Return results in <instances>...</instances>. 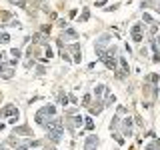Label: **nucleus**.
<instances>
[{
  "mask_svg": "<svg viewBox=\"0 0 160 150\" xmlns=\"http://www.w3.org/2000/svg\"><path fill=\"white\" fill-rule=\"evenodd\" d=\"M70 50H72V54H74V62H80V58H82V50H80V46L78 44H72Z\"/></svg>",
  "mask_w": 160,
  "mask_h": 150,
  "instance_id": "9d476101",
  "label": "nucleus"
},
{
  "mask_svg": "<svg viewBox=\"0 0 160 150\" xmlns=\"http://www.w3.org/2000/svg\"><path fill=\"white\" fill-rule=\"evenodd\" d=\"M10 54H12L14 60H20V50L18 48H12V52H10Z\"/></svg>",
  "mask_w": 160,
  "mask_h": 150,
  "instance_id": "a211bd4d",
  "label": "nucleus"
},
{
  "mask_svg": "<svg viewBox=\"0 0 160 150\" xmlns=\"http://www.w3.org/2000/svg\"><path fill=\"white\" fill-rule=\"evenodd\" d=\"M0 74H2L4 78H12L14 72L10 70V66H6V64H0Z\"/></svg>",
  "mask_w": 160,
  "mask_h": 150,
  "instance_id": "9b49d317",
  "label": "nucleus"
},
{
  "mask_svg": "<svg viewBox=\"0 0 160 150\" xmlns=\"http://www.w3.org/2000/svg\"><path fill=\"white\" fill-rule=\"evenodd\" d=\"M88 16H90V12H88V10H84V12H82V16H80V22H84V20H88Z\"/></svg>",
  "mask_w": 160,
  "mask_h": 150,
  "instance_id": "aec40b11",
  "label": "nucleus"
},
{
  "mask_svg": "<svg viewBox=\"0 0 160 150\" xmlns=\"http://www.w3.org/2000/svg\"><path fill=\"white\" fill-rule=\"evenodd\" d=\"M0 116H2V118H6V116L18 118V108L14 106V104H8V106H4L2 110H0Z\"/></svg>",
  "mask_w": 160,
  "mask_h": 150,
  "instance_id": "39448f33",
  "label": "nucleus"
},
{
  "mask_svg": "<svg viewBox=\"0 0 160 150\" xmlns=\"http://www.w3.org/2000/svg\"><path fill=\"white\" fill-rule=\"evenodd\" d=\"M132 40L134 42H140V40H142V24H134L132 26Z\"/></svg>",
  "mask_w": 160,
  "mask_h": 150,
  "instance_id": "6e6552de",
  "label": "nucleus"
},
{
  "mask_svg": "<svg viewBox=\"0 0 160 150\" xmlns=\"http://www.w3.org/2000/svg\"><path fill=\"white\" fill-rule=\"evenodd\" d=\"M126 74H128V62H126V58H124V56H120V60H118V68H116V78L122 80Z\"/></svg>",
  "mask_w": 160,
  "mask_h": 150,
  "instance_id": "20e7f679",
  "label": "nucleus"
},
{
  "mask_svg": "<svg viewBox=\"0 0 160 150\" xmlns=\"http://www.w3.org/2000/svg\"><path fill=\"white\" fill-rule=\"evenodd\" d=\"M116 52H118V48H116V46H110V48H104V50H96L98 58L102 60L104 64H106V68H108V70H116V68H118Z\"/></svg>",
  "mask_w": 160,
  "mask_h": 150,
  "instance_id": "f257e3e1",
  "label": "nucleus"
},
{
  "mask_svg": "<svg viewBox=\"0 0 160 150\" xmlns=\"http://www.w3.org/2000/svg\"><path fill=\"white\" fill-rule=\"evenodd\" d=\"M106 2H108V0H96V6H104Z\"/></svg>",
  "mask_w": 160,
  "mask_h": 150,
  "instance_id": "4be33fe9",
  "label": "nucleus"
},
{
  "mask_svg": "<svg viewBox=\"0 0 160 150\" xmlns=\"http://www.w3.org/2000/svg\"><path fill=\"white\" fill-rule=\"evenodd\" d=\"M96 146H98V136H88L86 138V142H84V150H96Z\"/></svg>",
  "mask_w": 160,
  "mask_h": 150,
  "instance_id": "423d86ee",
  "label": "nucleus"
},
{
  "mask_svg": "<svg viewBox=\"0 0 160 150\" xmlns=\"http://www.w3.org/2000/svg\"><path fill=\"white\" fill-rule=\"evenodd\" d=\"M150 46H152V50H154V62H158L160 60V48H158V38L156 36L150 40Z\"/></svg>",
  "mask_w": 160,
  "mask_h": 150,
  "instance_id": "1a4fd4ad",
  "label": "nucleus"
},
{
  "mask_svg": "<svg viewBox=\"0 0 160 150\" xmlns=\"http://www.w3.org/2000/svg\"><path fill=\"white\" fill-rule=\"evenodd\" d=\"M68 100H70L68 94H60V96H58V102L60 104H68Z\"/></svg>",
  "mask_w": 160,
  "mask_h": 150,
  "instance_id": "f3484780",
  "label": "nucleus"
},
{
  "mask_svg": "<svg viewBox=\"0 0 160 150\" xmlns=\"http://www.w3.org/2000/svg\"><path fill=\"white\" fill-rule=\"evenodd\" d=\"M10 42V36L6 32H0V44H8Z\"/></svg>",
  "mask_w": 160,
  "mask_h": 150,
  "instance_id": "4468645a",
  "label": "nucleus"
},
{
  "mask_svg": "<svg viewBox=\"0 0 160 150\" xmlns=\"http://www.w3.org/2000/svg\"><path fill=\"white\" fill-rule=\"evenodd\" d=\"M144 22H148V24H152V18H150V14H144Z\"/></svg>",
  "mask_w": 160,
  "mask_h": 150,
  "instance_id": "412c9836",
  "label": "nucleus"
},
{
  "mask_svg": "<svg viewBox=\"0 0 160 150\" xmlns=\"http://www.w3.org/2000/svg\"><path fill=\"white\" fill-rule=\"evenodd\" d=\"M46 116L56 118V108H54L52 104H46V106H42V108H40L38 112H36V122L40 124V126H46V124H48Z\"/></svg>",
  "mask_w": 160,
  "mask_h": 150,
  "instance_id": "7ed1b4c3",
  "label": "nucleus"
},
{
  "mask_svg": "<svg viewBox=\"0 0 160 150\" xmlns=\"http://www.w3.org/2000/svg\"><path fill=\"white\" fill-rule=\"evenodd\" d=\"M84 126H86L88 130H94V122H92V118H88V116L84 118Z\"/></svg>",
  "mask_w": 160,
  "mask_h": 150,
  "instance_id": "2eb2a0df",
  "label": "nucleus"
},
{
  "mask_svg": "<svg viewBox=\"0 0 160 150\" xmlns=\"http://www.w3.org/2000/svg\"><path fill=\"white\" fill-rule=\"evenodd\" d=\"M82 106H90V94H86V96L82 98Z\"/></svg>",
  "mask_w": 160,
  "mask_h": 150,
  "instance_id": "6ab92c4d",
  "label": "nucleus"
},
{
  "mask_svg": "<svg viewBox=\"0 0 160 150\" xmlns=\"http://www.w3.org/2000/svg\"><path fill=\"white\" fill-rule=\"evenodd\" d=\"M30 130H28V126H20V128H14V134H28Z\"/></svg>",
  "mask_w": 160,
  "mask_h": 150,
  "instance_id": "dca6fc26",
  "label": "nucleus"
},
{
  "mask_svg": "<svg viewBox=\"0 0 160 150\" xmlns=\"http://www.w3.org/2000/svg\"><path fill=\"white\" fill-rule=\"evenodd\" d=\"M122 134L124 136H130V134H132V120H130V116H126L122 120Z\"/></svg>",
  "mask_w": 160,
  "mask_h": 150,
  "instance_id": "0eeeda50",
  "label": "nucleus"
},
{
  "mask_svg": "<svg viewBox=\"0 0 160 150\" xmlns=\"http://www.w3.org/2000/svg\"><path fill=\"white\" fill-rule=\"evenodd\" d=\"M44 128H46L48 138L52 140V142H60V138H62V132H64V122H62V118H52Z\"/></svg>",
  "mask_w": 160,
  "mask_h": 150,
  "instance_id": "f03ea898",
  "label": "nucleus"
},
{
  "mask_svg": "<svg viewBox=\"0 0 160 150\" xmlns=\"http://www.w3.org/2000/svg\"><path fill=\"white\" fill-rule=\"evenodd\" d=\"M114 100H116V98H114V94H110L108 90H106V100H104V106H108V104H112Z\"/></svg>",
  "mask_w": 160,
  "mask_h": 150,
  "instance_id": "ddd939ff",
  "label": "nucleus"
},
{
  "mask_svg": "<svg viewBox=\"0 0 160 150\" xmlns=\"http://www.w3.org/2000/svg\"><path fill=\"white\" fill-rule=\"evenodd\" d=\"M64 36H66V38H70V40H76V38H78V34H76V30H72V28H66V30L62 32V38H64Z\"/></svg>",
  "mask_w": 160,
  "mask_h": 150,
  "instance_id": "f8f14e48",
  "label": "nucleus"
}]
</instances>
